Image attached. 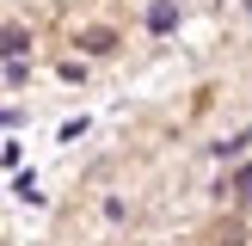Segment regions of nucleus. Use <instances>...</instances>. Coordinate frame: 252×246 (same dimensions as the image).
Instances as JSON below:
<instances>
[{
    "mask_svg": "<svg viewBox=\"0 0 252 246\" xmlns=\"http://www.w3.org/2000/svg\"><path fill=\"white\" fill-rule=\"evenodd\" d=\"M31 80V56H19V62H6V86H25Z\"/></svg>",
    "mask_w": 252,
    "mask_h": 246,
    "instance_id": "8",
    "label": "nucleus"
},
{
    "mask_svg": "<svg viewBox=\"0 0 252 246\" xmlns=\"http://www.w3.org/2000/svg\"><path fill=\"white\" fill-rule=\"evenodd\" d=\"M246 240H252V234H246V215H228L216 228V246H246Z\"/></svg>",
    "mask_w": 252,
    "mask_h": 246,
    "instance_id": "6",
    "label": "nucleus"
},
{
    "mask_svg": "<svg viewBox=\"0 0 252 246\" xmlns=\"http://www.w3.org/2000/svg\"><path fill=\"white\" fill-rule=\"evenodd\" d=\"M142 31H148V37H172V31H179V0H148Z\"/></svg>",
    "mask_w": 252,
    "mask_h": 246,
    "instance_id": "3",
    "label": "nucleus"
},
{
    "mask_svg": "<svg viewBox=\"0 0 252 246\" xmlns=\"http://www.w3.org/2000/svg\"><path fill=\"white\" fill-rule=\"evenodd\" d=\"M246 148H252V129H234L228 142H209V154H216V160H240Z\"/></svg>",
    "mask_w": 252,
    "mask_h": 246,
    "instance_id": "5",
    "label": "nucleus"
},
{
    "mask_svg": "<svg viewBox=\"0 0 252 246\" xmlns=\"http://www.w3.org/2000/svg\"><path fill=\"white\" fill-rule=\"evenodd\" d=\"M56 74H62V80L74 86V80H86V62H80V56H68V62H62V68H56Z\"/></svg>",
    "mask_w": 252,
    "mask_h": 246,
    "instance_id": "9",
    "label": "nucleus"
},
{
    "mask_svg": "<svg viewBox=\"0 0 252 246\" xmlns=\"http://www.w3.org/2000/svg\"><path fill=\"white\" fill-rule=\"evenodd\" d=\"M216 191H221V197L234 203V215H252V160H240V166H234L228 179L216 184Z\"/></svg>",
    "mask_w": 252,
    "mask_h": 246,
    "instance_id": "2",
    "label": "nucleus"
},
{
    "mask_svg": "<svg viewBox=\"0 0 252 246\" xmlns=\"http://www.w3.org/2000/svg\"><path fill=\"white\" fill-rule=\"evenodd\" d=\"M74 43H80V62H105V56L123 49V31H117V25H80Z\"/></svg>",
    "mask_w": 252,
    "mask_h": 246,
    "instance_id": "1",
    "label": "nucleus"
},
{
    "mask_svg": "<svg viewBox=\"0 0 252 246\" xmlns=\"http://www.w3.org/2000/svg\"><path fill=\"white\" fill-rule=\"evenodd\" d=\"M31 43H37V37H31V25H19V19H12V25H0V62L31 56Z\"/></svg>",
    "mask_w": 252,
    "mask_h": 246,
    "instance_id": "4",
    "label": "nucleus"
},
{
    "mask_svg": "<svg viewBox=\"0 0 252 246\" xmlns=\"http://www.w3.org/2000/svg\"><path fill=\"white\" fill-rule=\"evenodd\" d=\"M12 197H19V203H43V191H37L31 172H19V179H12Z\"/></svg>",
    "mask_w": 252,
    "mask_h": 246,
    "instance_id": "7",
    "label": "nucleus"
}]
</instances>
